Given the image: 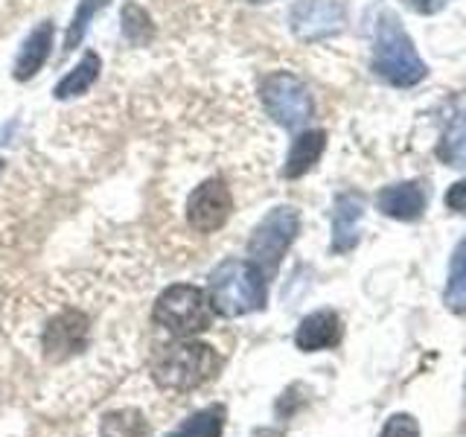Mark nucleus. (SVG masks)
<instances>
[{
    "label": "nucleus",
    "mask_w": 466,
    "mask_h": 437,
    "mask_svg": "<svg viewBox=\"0 0 466 437\" xmlns=\"http://www.w3.org/2000/svg\"><path fill=\"white\" fill-rule=\"evenodd\" d=\"M373 70L393 87H414L426 79V62L417 56L411 36L393 12H382L376 24V44H373Z\"/></svg>",
    "instance_id": "obj_1"
},
{
    "label": "nucleus",
    "mask_w": 466,
    "mask_h": 437,
    "mask_svg": "<svg viewBox=\"0 0 466 437\" xmlns=\"http://www.w3.org/2000/svg\"><path fill=\"white\" fill-rule=\"evenodd\" d=\"M222 356L201 341H172L157 350L152 376L167 391H196L218 373Z\"/></svg>",
    "instance_id": "obj_2"
},
{
    "label": "nucleus",
    "mask_w": 466,
    "mask_h": 437,
    "mask_svg": "<svg viewBox=\"0 0 466 437\" xmlns=\"http://www.w3.org/2000/svg\"><path fill=\"white\" fill-rule=\"evenodd\" d=\"M266 280L268 277L254 262L245 259H228L222 266H216L208 289L213 312L225 318H239L262 310L266 306Z\"/></svg>",
    "instance_id": "obj_3"
},
{
    "label": "nucleus",
    "mask_w": 466,
    "mask_h": 437,
    "mask_svg": "<svg viewBox=\"0 0 466 437\" xmlns=\"http://www.w3.org/2000/svg\"><path fill=\"white\" fill-rule=\"evenodd\" d=\"M155 324L169 330L178 339H189V335L210 330L213 320V306L208 291H201L198 286L189 283H175L169 289L160 291V298L155 300Z\"/></svg>",
    "instance_id": "obj_4"
},
{
    "label": "nucleus",
    "mask_w": 466,
    "mask_h": 437,
    "mask_svg": "<svg viewBox=\"0 0 466 437\" xmlns=\"http://www.w3.org/2000/svg\"><path fill=\"white\" fill-rule=\"evenodd\" d=\"M300 230V216L295 208H274L268 216H262V222L254 228L251 239H248V262L271 277L280 266V259L286 257L289 245L295 242Z\"/></svg>",
    "instance_id": "obj_5"
},
{
    "label": "nucleus",
    "mask_w": 466,
    "mask_h": 437,
    "mask_svg": "<svg viewBox=\"0 0 466 437\" xmlns=\"http://www.w3.org/2000/svg\"><path fill=\"white\" fill-rule=\"evenodd\" d=\"M262 106L271 114L274 123H280L283 128H303L312 120V94L298 76L280 70L262 79Z\"/></svg>",
    "instance_id": "obj_6"
},
{
    "label": "nucleus",
    "mask_w": 466,
    "mask_h": 437,
    "mask_svg": "<svg viewBox=\"0 0 466 437\" xmlns=\"http://www.w3.org/2000/svg\"><path fill=\"white\" fill-rule=\"evenodd\" d=\"M347 24V9L339 0H300L291 9V33L300 41H320L339 36Z\"/></svg>",
    "instance_id": "obj_7"
},
{
    "label": "nucleus",
    "mask_w": 466,
    "mask_h": 437,
    "mask_svg": "<svg viewBox=\"0 0 466 437\" xmlns=\"http://www.w3.org/2000/svg\"><path fill=\"white\" fill-rule=\"evenodd\" d=\"M230 208H233V198H230L228 184L222 178H210L201 187H196L193 196H189L187 222L198 233H213L228 222Z\"/></svg>",
    "instance_id": "obj_8"
},
{
    "label": "nucleus",
    "mask_w": 466,
    "mask_h": 437,
    "mask_svg": "<svg viewBox=\"0 0 466 437\" xmlns=\"http://www.w3.org/2000/svg\"><path fill=\"white\" fill-rule=\"evenodd\" d=\"M44 353L47 359H70L85 350L87 341V318L76 310H67L62 315H56L47 327H44Z\"/></svg>",
    "instance_id": "obj_9"
},
{
    "label": "nucleus",
    "mask_w": 466,
    "mask_h": 437,
    "mask_svg": "<svg viewBox=\"0 0 466 437\" xmlns=\"http://www.w3.org/2000/svg\"><path fill=\"white\" fill-rule=\"evenodd\" d=\"M361 216H364V198L359 193H341L335 198V210H332V251L335 254H347L359 245Z\"/></svg>",
    "instance_id": "obj_10"
},
{
    "label": "nucleus",
    "mask_w": 466,
    "mask_h": 437,
    "mask_svg": "<svg viewBox=\"0 0 466 437\" xmlns=\"http://www.w3.org/2000/svg\"><path fill=\"white\" fill-rule=\"evenodd\" d=\"M376 208L388 218H400V222H414L426 210V189L420 181H402L385 187L376 198Z\"/></svg>",
    "instance_id": "obj_11"
},
{
    "label": "nucleus",
    "mask_w": 466,
    "mask_h": 437,
    "mask_svg": "<svg viewBox=\"0 0 466 437\" xmlns=\"http://www.w3.org/2000/svg\"><path fill=\"white\" fill-rule=\"evenodd\" d=\"M341 341V320L335 312L320 310L312 312L300 320V327L295 332V344L303 353H315V350H327Z\"/></svg>",
    "instance_id": "obj_12"
},
{
    "label": "nucleus",
    "mask_w": 466,
    "mask_h": 437,
    "mask_svg": "<svg viewBox=\"0 0 466 437\" xmlns=\"http://www.w3.org/2000/svg\"><path fill=\"white\" fill-rule=\"evenodd\" d=\"M53 24L50 21H44L41 26H35L33 33L26 36L24 41V47L18 53V58H15V70H12V76L18 79V82H26V79H33L35 73L44 67V62L50 58V50H53Z\"/></svg>",
    "instance_id": "obj_13"
},
{
    "label": "nucleus",
    "mask_w": 466,
    "mask_h": 437,
    "mask_svg": "<svg viewBox=\"0 0 466 437\" xmlns=\"http://www.w3.org/2000/svg\"><path fill=\"white\" fill-rule=\"evenodd\" d=\"M324 149H327V131H320V128L303 131V135H298L295 143H291L283 175L286 178H300V175H306L318 164Z\"/></svg>",
    "instance_id": "obj_14"
},
{
    "label": "nucleus",
    "mask_w": 466,
    "mask_h": 437,
    "mask_svg": "<svg viewBox=\"0 0 466 437\" xmlns=\"http://www.w3.org/2000/svg\"><path fill=\"white\" fill-rule=\"evenodd\" d=\"M99 70H102V62H99V56L96 53H85L82 62L73 67L67 76L56 85V99H73V97H79L85 94L87 87H91L99 76Z\"/></svg>",
    "instance_id": "obj_15"
},
{
    "label": "nucleus",
    "mask_w": 466,
    "mask_h": 437,
    "mask_svg": "<svg viewBox=\"0 0 466 437\" xmlns=\"http://www.w3.org/2000/svg\"><path fill=\"white\" fill-rule=\"evenodd\" d=\"M443 300H446V306L451 312H463L466 310V237L455 245V251H451Z\"/></svg>",
    "instance_id": "obj_16"
},
{
    "label": "nucleus",
    "mask_w": 466,
    "mask_h": 437,
    "mask_svg": "<svg viewBox=\"0 0 466 437\" xmlns=\"http://www.w3.org/2000/svg\"><path fill=\"white\" fill-rule=\"evenodd\" d=\"M225 429V408L222 405H210L198 412L196 417H189L184 426L169 434V437H222Z\"/></svg>",
    "instance_id": "obj_17"
},
{
    "label": "nucleus",
    "mask_w": 466,
    "mask_h": 437,
    "mask_svg": "<svg viewBox=\"0 0 466 437\" xmlns=\"http://www.w3.org/2000/svg\"><path fill=\"white\" fill-rule=\"evenodd\" d=\"M149 434V426H146V420L131 412V408H123V412H114L102 420V429H99V437H146Z\"/></svg>",
    "instance_id": "obj_18"
},
{
    "label": "nucleus",
    "mask_w": 466,
    "mask_h": 437,
    "mask_svg": "<svg viewBox=\"0 0 466 437\" xmlns=\"http://www.w3.org/2000/svg\"><path fill=\"white\" fill-rule=\"evenodd\" d=\"M437 155H441L449 167H466V114L451 120L441 146H437Z\"/></svg>",
    "instance_id": "obj_19"
},
{
    "label": "nucleus",
    "mask_w": 466,
    "mask_h": 437,
    "mask_svg": "<svg viewBox=\"0 0 466 437\" xmlns=\"http://www.w3.org/2000/svg\"><path fill=\"white\" fill-rule=\"evenodd\" d=\"M102 6H106V0H82L79 9H76V15H73L70 33H67V38H65V53L76 50V44L85 38L87 26H91V18H94V15H96Z\"/></svg>",
    "instance_id": "obj_20"
},
{
    "label": "nucleus",
    "mask_w": 466,
    "mask_h": 437,
    "mask_svg": "<svg viewBox=\"0 0 466 437\" xmlns=\"http://www.w3.org/2000/svg\"><path fill=\"white\" fill-rule=\"evenodd\" d=\"M123 33L131 44H146L152 36V24H149V15H146L140 6L128 4L123 9Z\"/></svg>",
    "instance_id": "obj_21"
},
{
    "label": "nucleus",
    "mask_w": 466,
    "mask_h": 437,
    "mask_svg": "<svg viewBox=\"0 0 466 437\" xmlns=\"http://www.w3.org/2000/svg\"><path fill=\"white\" fill-rule=\"evenodd\" d=\"M379 437H420V422L411 414H393Z\"/></svg>",
    "instance_id": "obj_22"
},
{
    "label": "nucleus",
    "mask_w": 466,
    "mask_h": 437,
    "mask_svg": "<svg viewBox=\"0 0 466 437\" xmlns=\"http://www.w3.org/2000/svg\"><path fill=\"white\" fill-rule=\"evenodd\" d=\"M446 208L455 213H466V181H455L446 193Z\"/></svg>",
    "instance_id": "obj_23"
},
{
    "label": "nucleus",
    "mask_w": 466,
    "mask_h": 437,
    "mask_svg": "<svg viewBox=\"0 0 466 437\" xmlns=\"http://www.w3.org/2000/svg\"><path fill=\"white\" fill-rule=\"evenodd\" d=\"M408 6H411L414 12L420 15H434V12H441L449 6V0H405Z\"/></svg>",
    "instance_id": "obj_24"
},
{
    "label": "nucleus",
    "mask_w": 466,
    "mask_h": 437,
    "mask_svg": "<svg viewBox=\"0 0 466 437\" xmlns=\"http://www.w3.org/2000/svg\"><path fill=\"white\" fill-rule=\"evenodd\" d=\"M245 4H271V0H245Z\"/></svg>",
    "instance_id": "obj_25"
},
{
    "label": "nucleus",
    "mask_w": 466,
    "mask_h": 437,
    "mask_svg": "<svg viewBox=\"0 0 466 437\" xmlns=\"http://www.w3.org/2000/svg\"><path fill=\"white\" fill-rule=\"evenodd\" d=\"M0 169H4V160H0Z\"/></svg>",
    "instance_id": "obj_26"
}]
</instances>
